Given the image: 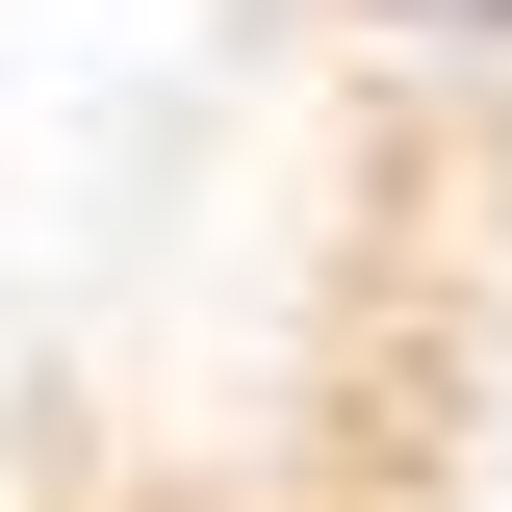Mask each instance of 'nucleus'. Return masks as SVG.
I'll use <instances>...</instances> for the list:
<instances>
[{"instance_id":"nucleus-1","label":"nucleus","mask_w":512,"mask_h":512,"mask_svg":"<svg viewBox=\"0 0 512 512\" xmlns=\"http://www.w3.org/2000/svg\"><path fill=\"white\" fill-rule=\"evenodd\" d=\"M384 77H512V0H359Z\"/></svg>"}]
</instances>
